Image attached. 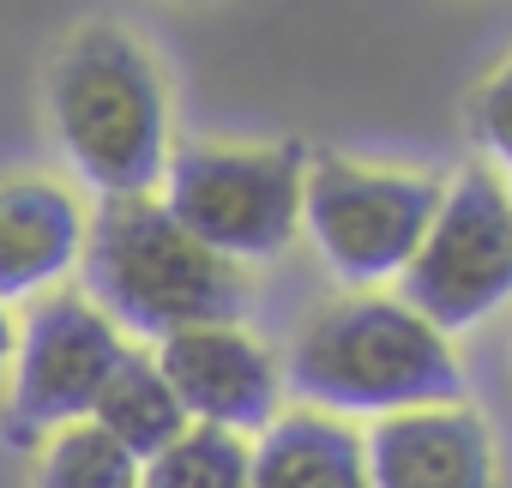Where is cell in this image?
I'll return each instance as SVG.
<instances>
[{"mask_svg": "<svg viewBox=\"0 0 512 488\" xmlns=\"http://www.w3.org/2000/svg\"><path fill=\"white\" fill-rule=\"evenodd\" d=\"M440 181L362 157H314L302 175V229L344 284H386L410 266L440 211Z\"/></svg>", "mask_w": 512, "mask_h": 488, "instance_id": "obj_5", "label": "cell"}, {"mask_svg": "<svg viewBox=\"0 0 512 488\" xmlns=\"http://www.w3.org/2000/svg\"><path fill=\"white\" fill-rule=\"evenodd\" d=\"M85 302L139 338H169L187 326H229L247 308V272L205 241H193L163 199H103L85 223Z\"/></svg>", "mask_w": 512, "mask_h": 488, "instance_id": "obj_1", "label": "cell"}, {"mask_svg": "<svg viewBox=\"0 0 512 488\" xmlns=\"http://www.w3.org/2000/svg\"><path fill=\"white\" fill-rule=\"evenodd\" d=\"M37 488H139V458H127L91 416L61 422L37 440Z\"/></svg>", "mask_w": 512, "mask_h": 488, "instance_id": "obj_13", "label": "cell"}, {"mask_svg": "<svg viewBox=\"0 0 512 488\" xmlns=\"http://www.w3.org/2000/svg\"><path fill=\"white\" fill-rule=\"evenodd\" d=\"M13 344H19V320L7 314V302H0V380H7V368H13Z\"/></svg>", "mask_w": 512, "mask_h": 488, "instance_id": "obj_16", "label": "cell"}, {"mask_svg": "<svg viewBox=\"0 0 512 488\" xmlns=\"http://www.w3.org/2000/svg\"><path fill=\"white\" fill-rule=\"evenodd\" d=\"M476 133H482V145L500 157V163H512V55L488 73V85L476 91Z\"/></svg>", "mask_w": 512, "mask_h": 488, "instance_id": "obj_15", "label": "cell"}, {"mask_svg": "<svg viewBox=\"0 0 512 488\" xmlns=\"http://www.w3.org/2000/svg\"><path fill=\"white\" fill-rule=\"evenodd\" d=\"M91 422L127 452V458H157L169 440H181L187 434V410L175 404V392H169V380L157 374V362H151V350H133L127 344V356L115 362V374L103 380V392H97V404H91Z\"/></svg>", "mask_w": 512, "mask_h": 488, "instance_id": "obj_12", "label": "cell"}, {"mask_svg": "<svg viewBox=\"0 0 512 488\" xmlns=\"http://www.w3.org/2000/svg\"><path fill=\"white\" fill-rule=\"evenodd\" d=\"M139 488H247V440L187 422L181 440L139 464Z\"/></svg>", "mask_w": 512, "mask_h": 488, "instance_id": "obj_14", "label": "cell"}, {"mask_svg": "<svg viewBox=\"0 0 512 488\" xmlns=\"http://www.w3.org/2000/svg\"><path fill=\"white\" fill-rule=\"evenodd\" d=\"M368 488H494V434L464 404H416L362 440Z\"/></svg>", "mask_w": 512, "mask_h": 488, "instance_id": "obj_9", "label": "cell"}, {"mask_svg": "<svg viewBox=\"0 0 512 488\" xmlns=\"http://www.w3.org/2000/svg\"><path fill=\"white\" fill-rule=\"evenodd\" d=\"M127 356V338L85 302V290H49L25 308L13 344V440L37 446L49 428L91 416L103 380Z\"/></svg>", "mask_w": 512, "mask_h": 488, "instance_id": "obj_7", "label": "cell"}, {"mask_svg": "<svg viewBox=\"0 0 512 488\" xmlns=\"http://www.w3.org/2000/svg\"><path fill=\"white\" fill-rule=\"evenodd\" d=\"M91 211L67 181L13 175L0 181V302L49 296L85 254Z\"/></svg>", "mask_w": 512, "mask_h": 488, "instance_id": "obj_10", "label": "cell"}, {"mask_svg": "<svg viewBox=\"0 0 512 488\" xmlns=\"http://www.w3.org/2000/svg\"><path fill=\"white\" fill-rule=\"evenodd\" d=\"M302 145H181L163 169L169 217L223 260H266L302 229Z\"/></svg>", "mask_w": 512, "mask_h": 488, "instance_id": "obj_4", "label": "cell"}, {"mask_svg": "<svg viewBox=\"0 0 512 488\" xmlns=\"http://www.w3.org/2000/svg\"><path fill=\"white\" fill-rule=\"evenodd\" d=\"M151 362L169 380L175 404L187 410V422H199V428L247 434V428H266L278 416V392H284L278 356L241 320L169 332L151 350Z\"/></svg>", "mask_w": 512, "mask_h": 488, "instance_id": "obj_8", "label": "cell"}, {"mask_svg": "<svg viewBox=\"0 0 512 488\" xmlns=\"http://www.w3.org/2000/svg\"><path fill=\"white\" fill-rule=\"evenodd\" d=\"M247 488H368L362 434L326 410H290L247 446Z\"/></svg>", "mask_w": 512, "mask_h": 488, "instance_id": "obj_11", "label": "cell"}, {"mask_svg": "<svg viewBox=\"0 0 512 488\" xmlns=\"http://www.w3.org/2000/svg\"><path fill=\"white\" fill-rule=\"evenodd\" d=\"M49 121L79 181L103 199H139L169 169V97L151 55L115 31L85 25L49 67Z\"/></svg>", "mask_w": 512, "mask_h": 488, "instance_id": "obj_3", "label": "cell"}, {"mask_svg": "<svg viewBox=\"0 0 512 488\" xmlns=\"http://www.w3.org/2000/svg\"><path fill=\"white\" fill-rule=\"evenodd\" d=\"M290 392L326 416H392L416 404H458L464 380L446 332L398 296L320 302L290 344Z\"/></svg>", "mask_w": 512, "mask_h": 488, "instance_id": "obj_2", "label": "cell"}, {"mask_svg": "<svg viewBox=\"0 0 512 488\" xmlns=\"http://www.w3.org/2000/svg\"><path fill=\"white\" fill-rule=\"evenodd\" d=\"M398 284V302L416 308L434 332L476 326L512 296V187L488 163H470L446 181L440 211Z\"/></svg>", "mask_w": 512, "mask_h": 488, "instance_id": "obj_6", "label": "cell"}]
</instances>
